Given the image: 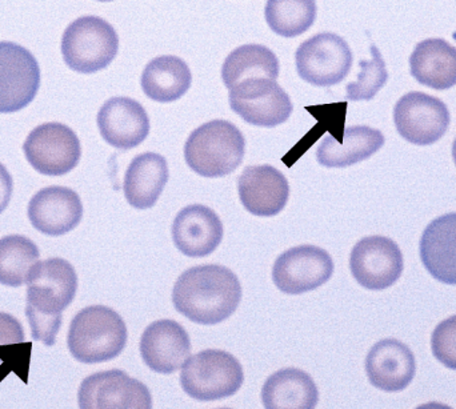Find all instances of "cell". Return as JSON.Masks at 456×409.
I'll return each instance as SVG.
<instances>
[{
	"label": "cell",
	"mask_w": 456,
	"mask_h": 409,
	"mask_svg": "<svg viewBox=\"0 0 456 409\" xmlns=\"http://www.w3.org/2000/svg\"><path fill=\"white\" fill-rule=\"evenodd\" d=\"M240 301L241 287L236 275L216 264L187 269L173 290L176 311L202 325L224 322L238 309Z\"/></svg>",
	"instance_id": "obj_1"
},
{
	"label": "cell",
	"mask_w": 456,
	"mask_h": 409,
	"mask_svg": "<svg viewBox=\"0 0 456 409\" xmlns=\"http://www.w3.org/2000/svg\"><path fill=\"white\" fill-rule=\"evenodd\" d=\"M26 283V317L32 338L45 346H53L61 330V314L77 295V272L64 259H47L32 267Z\"/></svg>",
	"instance_id": "obj_2"
},
{
	"label": "cell",
	"mask_w": 456,
	"mask_h": 409,
	"mask_svg": "<svg viewBox=\"0 0 456 409\" xmlns=\"http://www.w3.org/2000/svg\"><path fill=\"white\" fill-rule=\"evenodd\" d=\"M127 343L125 320L114 309L93 306L72 319L67 344L74 359L85 365L109 362L122 354Z\"/></svg>",
	"instance_id": "obj_3"
},
{
	"label": "cell",
	"mask_w": 456,
	"mask_h": 409,
	"mask_svg": "<svg viewBox=\"0 0 456 409\" xmlns=\"http://www.w3.org/2000/svg\"><path fill=\"white\" fill-rule=\"evenodd\" d=\"M246 140L236 125L213 120L192 131L184 146L187 165L203 178H224L243 162Z\"/></svg>",
	"instance_id": "obj_4"
},
{
	"label": "cell",
	"mask_w": 456,
	"mask_h": 409,
	"mask_svg": "<svg viewBox=\"0 0 456 409\" xmlns=\"http://www.w3.org/2000/svg\"><path fill=\"white\" fill-rule=\"evenodd\" d=\"M119 51L114 27L99 16H82L72 21L61 37V53L72 71L95 74L106 68Z\"/></svg>",
	"instance_id": "obj_5"
},
{
	"label": "cell",
	"mask_w": 456,
	"mask_h": 409,
	"mask_svg": "<svg viewBox=\"0 0 456 409\" xmlns=\"http://www.w3.org/2000/svg\"><path fill=\"white\" fill-rule=\"evenodd\" d=\"M243 381V368L239 360L218 349L200 352L189 357L182 367V389L200 402H216L232 397Z\"/></svg>",
	"instance_id": "obj_6"
},
{
	"label": "cell",
	"mask_w": 456,
	"mask_h": 409,
	"mask_svg": "<svg viewBox=\"0 0 456 409\" xmlns=\"http://www.w3.org/2000/svg\"><path fill=\"white\" fill-rule=\"evenodd\" d=\"M297 75L315 87H332L345 80L353 52L343 37L322 32L303 42L295 53Z\"/></svg>",
	"instance_id": "obj_7"
},
{
	"label": "cell",
	"mask_w": 456,
	"mask_h": 409,
	"mask_svg": "<svg viewBox=\"0 0 456 409\" xmlns=\"http://www.w3.org/2000/svg\"><path fill=\"white\" fill-rule=\"evenodd\" d=\"M230 106L244 122L265 128L287 122L294 108L286 91L268 77H251L233 85Z\"/></svg>",
	"instance_id": "obj_8"
},
{
	"label": "cell",
	"mask_w": 456,
	"mask_h": 409,
	"mask_svg": "<svg viewBox=\"0 0 456 409\" xmlns=\"http://www.w3.org/2000/svg\"><path fill=\"white\" fill-rule=\"evenodd\" d=\"M23 151L32 168L47 176L71 172L82 156L77 133L61 123H45L34 128L24 141Z\"/></svg>",
	"instance_id": "obj_9"
},
{
	"label": "cell",
	"mask_w": 456,
	"mask_h": 409,
	"mask_svg": "<svg viewBox=\"0 0 456 409\" xmlns=\"http://www.w3.org/2000/svg\"><path fill=\"white\" fill-rule=\"evenodd\" d=\"M394 122L402 138L415 146H431L444 138L452 122L441 99L423 92L402 96L394 108Z\"/></svg>",
	"instance_id": "obj_10"
},
{
	"label": "cell",
	"mask_w": 456,
	"mask_h": 409,
	"mask_svg": "<svg viewBox=\"0 0 456 409\" xmlns=\"http://www.w3.org/2000/svg\"><path fill=\"white\" fill-rule=\"evenodd\" d=\"M334 274V261L315 245H297L281 253L273 269V285L287 295H302L326 285Z\"/></svg>",
	"instance_id": "obj_11"
},
{
	"label": "cell",
	"mask_w": 456,
	"mask_h": 409,
	"mask_svg": "<svg viewBox=\"0 0 456 409\" xmlns=\"http://www.w3.org/2000/svg\"><path fill=\"white\" fill-rule=\"evenodd\" d=\"M39 87L40 68L35 56L15 43L0 42V114L28 106Z\"/></svg>",
	"instance_id": "obj_12"
},
{
	"label": "cell",
	"mask_w": 456,
	"mask_h": 409,
	"mask_svg": "<svg viewBox=\"0 0 456 409\" xmlns=\"http://www.w3.org/2000/svg\"><path fill=\"white\" fill-rule=\"evenodd\" d=\"M350 269L362 287L382 291L398 282L403 272V255L398 245L388 237H364L353 248Z\"/></svg>",
	"instance_id": "obj_13"
},
{
	"label": "cell",
	"mask_w": 456,
	"mask_h": 409,
	"mask_svg": "<svg viewBox=\"0 0 456 409\" xmlns=\"http://www.w3.org/2000/svg\"><path fill=\"white\" fill-rule=\"evenodd\" d=\"M77 400L82 409L152 408L149 389L119 370L94 373L86 378Z\"/></svg>",
	"instance_id": "obj_14"
},
{
	"label": "cell",
	"mask_w": 456,
	"mask_h": 409,
	"mask_svg": "<svg viewBox=\"0 0 456 409\" xmlns=\"http://www.w3.org/2000/svg\"><path fill=\"white\" fill-rule=\"evenodd\" d=\"M102 138L118 149H133L146 140L150 133V117L141 103L131 98L109 99L98 114Z\"/></svg>",
	"instance_id": "obj_15"
},
{
	"label": "cell",
	"mask_w": 456,
	"mask_h": 409,
	"mask_svg": "<svg viewBox=\"0 0 456 409\" xmlns=\"http://www.w3.org/2000/svg\"><path fill=\"white\" fill-rule=\"evenodd\" d=\"M27 213L35 229L47 237H61L82 221L83 204L74 189L47 187L32 196Z\"/></svg>",
	"instance_id": "obj_16"
},
{
	"label": "cell",
	"mask_w": 456,
	"mask_h": 409,
	"mask_svg": "<svg viewBox=\"0 0 456 409\" xmlns=\"http://www.w3.org/2000/svg\"><path fill=\"white\" fill-rule=\"evenodd\" d=\"M191 354L189 333L174 320H158L144 331L141 355L150 370L171 375L183 367Z\"/></svg>",
	"instance_id": "obj_17"
},
{
	"label": "cell",
	"mask_w": 456,
	"mask_h": 409,
	"mask_svg": "<svg viewBox=\"0 0 456 409\" xmlns=\"http://www.w3.org/2000/svg\"><path fill=\"white\" fill-rule=\"evenodd\" d=\"M241 204L255 216L278 215L286 207L289 186L286 176L271 165H251L244 168L238 179Z\"/></svg>",
	"instance_id": "obj_18"
},
{
	"label": "cell",
	"mask_w": 456,
	"mask_h": 409,
	"mask_svg": "<svg viewBox=\"0 0 456 409\" xmlns=\"http://www.w3.org/2000/svg\"><path fill=\"white\" fill-rule=\"evenodd\" d=\"M224 232L219 216L202 204L183 208L173 224L175 247L189 258L211 255L221 245Z\"/></svg>",
	"instance_id": "obj_19"
},
{
	"label": "cell",
	"mask_w": 456,
	"mask_h": 409,
	"mask_svg": "<svg viewBox=\"0 0 456 409\" xmlns=\"http://www.w3.org/2000/svg\"><path fill=\"white\" fill-rule=\"evenodd\" d=\"M366 373L375 389L401 392L414 381L417 365L409 347L395 339H386L367 355Z\"/></svg>",
	"instance_id": "obj_20"
},
{
	"label": "cell",
	"mask_w": 456,
	"mask_h": 409,
	"mask_svg": "<svg viewBox=\"0 0 456 409\" xmlns=\"http://www.w3.org/2000/svg\"><path fill=\"white\" fill-rule=\"evenodd\" d=\"M419 251L431 277L444 285H456V213H447L428 224Z\"/></svg>",
	"instance_id": "obj_21"
},
{
	"label": "cell",
	"mask_w": 456,
	"mask_h": 409,
	"mask_svg": "<svg viewBox=\"0 0 456 409\" xmlns=\"http://www.w3.org/2000/svg\"><path fill=\"white\" fill-rule=\"evenodd\" d=\"M386 139L380 131L366 125L346 128L343 140L327 135L319 144L316 159L327 168H345L369 159L377 154Z\"/></svg>",
	"instance_id": "obj_22"
},
{
	"label": "cell",
	"mask_w": 456,
	"mask_h": 409,
	"mask_svg": "<svg viewBox=\"0 0 456 409\" xmlns=\"http://www.w3.org/2000/svg\"><path fill=\"white\" fill-rule=\"evenodd\" d=\"M168 181L167 160L162 155L147 152L134 157L126 171V199L136 210H149L157 204Z\"/></svg>",
	"instance_id": "obj_23"
},
{
	"label": "cell",
	"mask_w": 456,
	"mask_h": 409,
	"mask_svg": "<svg viewBox=\"0 0 456 409\" xmlns=\"http://www.w3.org/2000/svg\"><path fill=\"white\" fill-rule=\"evenodd\" d=\"M410 67L420 84L449 90L456 85V47L444 39L423 40L415 47Z\"/></svg>",
	"instance_id": "obj_24"
},
{
	"label": "cell",
	"mask_w": 456,
	"mask_h": 409,
	"mask_svg": "<svg viewBox=\"0 0 456 409\" xmlns=\"http://www.w3.org/2000/svg\"><path fill=\"white\" fill-rule=\"evenodd\" d=\"M262 402L267 409H314L319 392L315 381L305 371L286 368L271 375L262 389Z\"/></svg>",
	"instance_id": "obj_25"
},
{
	"label": "cell",
	"mask_w": 456,
	"mask_h": 409,
	"mask_svg": "<svg viewBox=\"0 0 456 409\" xmlns=\"http://www.w3.org/2000/svg\"><path fill=\"white\" fill-rule=\"evenodd\" d=\"M192 75L183 59L174 55L152 59L143 74L141 84L143 92L158 103H171L186 95L191 87Z\"/></svg>",
	"instance_id": "obj_26"
},
{
	"label": "cell",
	"mask_w": 456,
	"mask_h": 409,
	"mask_svg": "<svg viewBox=\"0 0 456 409\" xmlns=\"http://www.w3.org/2000/svg\"><path fill=\"white\" fill-rule=\"evenodd\" d=\"M251 77H279V60L270 48L260 44H244L235 48L222 67V79L231 90L233 85Z\"/></svg>",
	"instance_id": "obj_27"
},
{
	"label": "cell",
	"mask_w": 456,
	"mask_h": 409,
	"mask_svg": "<svg viewBox=\"0 0 456 409\" xmlns=\"http://www.w3.org/2000/svg\"><path fill=\"white\" fill-rule=\"evenodd\" d=\"M39 250L20 235L0 239V285L18 288L27 282L32 267L39 261Z\"/></svg>",
	"instance_id": "obj_28"
},
{
	"label": "cell",
	"mask_w": 456,
	"mask_h": 409,
	"mask_svg": "<svg viewBox=\"0 0 456 409\" xmlns=\"http://www.w3.org/2000/svg\"><path fill=\"white\" fill-rule=\"evenodd\" d=\"M265 21L271 31L297 37L311 28L316 19L315 0H267Z\"/></svg>",
	"instance_id": "obj_29"
},
{
	"label": "cell",
	"mask_w": 456,
	"mask_h": 409,
	"mask_svg": "<svg viewBox=\"0 0 456 409\" xmlns=\"http://www.w3.org/2000/svg\"><path fill=\"white\" fill-rule=\"evenodd\" d=\"M371 60H362L359 63L362 71L358 80L348 83L346 88L348 100H371L387 83V68L380 51L375 45H371Z\"/></svg>",
	"instance_id": "obj_30"
},
{
	"label": "cell",
	"mask_w": 456,
	"mask_h": 409,
	"mask_svg": "<svg viewBox=\"0 0 456 409\" xmlns=\"http://www.w3.org/2000/svg\"><path fill=\"white\" fill-rule=\"evenodd\" d=\"M431 349L439 363L456 371V315L436 328L431 338Z\"/></svg>",
	"instance_id": "obj_31"
},
{
	"label": "cell",
	"mask_w": 456,
	"mask_h": 409,
	"mask_svg": "<svg viewBox=\"0 0 456 409\" xmlns=\"http://www.w3.org/2000/svg\"><path fill=\"white\" fill-rule=\"evenodd\" d=\"M24 343V330L12 315L0 312V347Z\"/></svg>",
	"instance_id": "obj_32"
},
{
	"label": "cell",
	"mask_w": 456,
	"mask_h": 409,
	"mask_svg": "<svg viewBox=\"0 0 456 409\" xmlns=\"http://www.w3.org/2000/svg\"><path fill=\"white\" fill-rule=\"evenodd\" d=\"M13 181L7 168L0 163V213L10 204L12 196Z\"/></svg>",
	"instance_id": "obj_33"
},
{
	"label": "cell",
	"mask_w": 456,
	"mask_h": 409,
	"mask_svg": "<svg viewBox=\"0 0 456 409\" xmlns=\"http://www.w3.org/2000/svg\"><path fill=\"white\" fill-rule=\"evenodd\" d=\"M452 157H454V162L456 165V139L454 144H452Z\"/></svg>",
	"instance_id": "obj_34"
},
{
	"label": "cell",
	"mask_w": 456,
	"mask_h": 409,
	"mask_svg": "<svg viewBox=\"0 0 456 409\" xmlns=\"http://www.w3.org/2000/svg\"><path fill=\"white\" fill-rule=\"evenodd\" d=\"M98 2H112V0H98Z\"/></svg>",
	"instance_id": "obj_35"
}]
</instances>
